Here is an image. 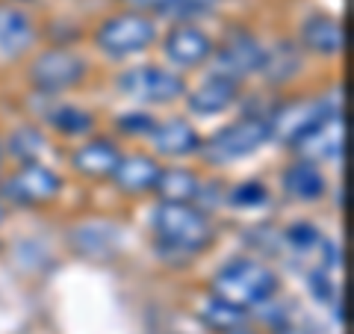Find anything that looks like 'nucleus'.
<instances>
[{"label": "nucleus", "mask_w": 354, "mask_h": 334, "mask_svg": "<svg viewBox=\"0 0 354 334\" xmlns=\"http://www.w3.org/2000/svg\"><path fill=\"white\" fill-rule=\"evenodd\" d=\"M230 0H174V6L169 9V15L162 21H189V24H207V21L218 18L227 9Z\"/></svg>", "instance_id": "nucleus-26"}, {"label": "nucleus", "mask_w": 354, "mask_h": 334, "mask_svg": "<svg viewBox=\"0 0 354 334\" xmlns=\"http://www.w3.org/2000/svg\"><path fill=\"white\" fill-rule=\"evenodd\" d=\"M204 189V175L189 169L183 163H171L160 169L157 186H153V198L157 202H180V204H198Z\"/></svg>", "instance_id": "nucleus-20"}, {"label": "nucleus", "mask_w": 354, "mask_h": 334, "mask_svg": "<svg viewBox=\"0 0 354 334\" xmlns=\"http://www.w3.org/2000/svg\"><path fill=\"white\" fill-rule=\"evenodd\" d=\"M65 177L44 160L15 163L0 177V198L9 210H44L59 202Z\"/></svg>", "instance_id": "nucleus-8"}, {"label": "nucleus", "mask_w": 354, "mask_h": 334, "mask_svg": "<svg viewBox=\"0 0 354 334\" xmlns=\"http://www.w3.org/2000/svg\"><path fill=\"white\" fill-rule=\"evenodd\" d=\"M160 169H162L160 157H153L148 148H133V151L121 154L109 184H113L115 193L124 195V198H148V195H153Z\"/></svg>", "instance_id": "nucleus-18"}, {"label": "nucleus", "mask_w": 354, "mask_h": 334, "mask_svg": "<svg viewBox=\"0 0 354 334\" xmlns=\"http://www.w3.org/2000/svg\"><path fill=\"white\" fill-rule=\"evenodd\" d=\"M6 3H15V6H27V9H32L36 3H41V0H6Z\"/></svg>", "instance_id": "nucleus-30"}, {"label": "nucleus", "mask_w": 354, "mask_h": 334, "mask_svg": "<svg viewBox=\"0 0 354 334\" xmlns=\"http://www.w3.org/2000/svg\"><path fill=\"white\" fill-rule=\"evenodd\" d=\"M151 243L162 261L186 263L201 258L216 246L218 228L209 210L201 204H180V202H153L148 213Z\"/></svg>", "instance_id": "nucleus-1"}, {"label": "nucleus", "mask_w": 354, "mask_h": 334, "mask_svg": "<svg viewBox=\"0 0 354 334\" xmlns=\"http://www.w3.org/2000/svg\"><path fill=\"white\" fill-rule=\"evenodd\" d=\"M207 293L218 296L221 302L251 317L254 308H260L263 302L281 293V275L272 270V263H266V258L236 254L209 275Z\"/></svg>", "instance_id": "nucleus-2"}, {"label": "nucleus", "mask_w": 354, "mask_h": 334, "mask_svg": "<svg viewBox=\"0 0 354 334\" xmlns=\"http://www.w3.org/2000/svg\"><path fill=\"white\" fill-rule=\"evenodd\" d=\"M88 74H92V62L74 44H44L41 51L30 53L24 65L27 86L48 101L80 89Z\"/></svg>", "instance_id": "nucleus-4"}, {"label": "nucleus", "mask_w": 354, "mask_h": 334, "mask_svg": "<svg viewBox=\"0 0 354 334\" xmlns=\"http://www.w3.org/2000/svg\"><path fill=\"white\" fill-rule=\"evenodd\" d=\"M269 186H266L263 181H239V184H234L225 193V202L230 204V207H236V210H257V207H263L266 202H269Z\"/></svg>", "instance_id": "nucleus-27"}, {"label": "nucleus", "mask_w": 354, "mask_h": 334, "mask_svg": "<svg viewBox=\"0 0 354 334\" xmlns=\"http://www.w3.org/2000/svg\"><path fill=\"white\" fill-rule=\"evenodd\" d=\"M204 133L198 130V125L189 116H162L157 118V125L148 133V151L160 160L169 163H186L195 160L201 151Z\"/></svg>", "instance_id": "nucleus-12"}, {"label": "nucleus", "mask_w": 354, "mask_h": 334, "mask_svg": "<svg viewBox=\"0 0 354 334\" xmlns=\"http://www.w3.org/2000/svg\"><path fill=\"white\" fill-rule=\"evenodd\" d=\"M339 107H342V101H339L337 92L278 98V104L272 107L269 118H266L269 137H272L274 146L292 148L310 128H316L328 113H334V109H339Z\"/></svg>", "instance_id": "nucleus-9"}, {"label": "nucleus", "mask_w": 354, "mask_h": 334, "mask_svg": "<svg viewBox=\"0 0 354 334\" xmlns=\"http://www.w3.org/2000/svg\"><path fill=\"white\" fill-rule=\"evenodd\" d=\"M266 146H272L266 118H254V116L239 113L236 118L218 125L213 133H204L198 160H201L207 169L218 172V169H227V166H236L242 160L254 157V154L263 151Z\"/></svg>", "instance_id": "nucleus-6"}, {"label": "nucleus", "mask_w": 354, "mask_h": 334, "mask_svg": "<svg viewBox=\"0 0 354 334\" xmlns=\"http://www.w3.org/2000/svg\"><path fill=\"white\" fill-rule=\"evenodd\" d=\"M221 334H257V331H251V328H245V322H242V326H236V328H230V331H221Z\"/></svg>", "instance_id": "nucleus-31"}, {"label": "nucleus", "mask_w": 354, "mask_h": 334, "mask_svg": "<svg viewBox=\"0 0 354 334\" xmlns=\"http://www.w3.org/2000/svg\"><path fill=\"white\" fill-rule=\"evenodd\" d=\"M115 92L130 107L162 109L183 104V95L189 89V77L169 69L165 62H127L115 74Z\"/></svg>", "instance_id": "nucleus-5"}, {"label": "nucleus", "mask_w": 354, "mask_h": 334, "mask_svg": "<svg viewBox=\"0 0 354 334\" xmlns=\"http://www.w3.org/2000/svg\"><path fill=\"white\" fill-rule=\"evenodd\" d=\"M157 51L169 69L189 77L192 71H204L209 57L216 51V33H209L204 24L189 21H171L160 30Z\"/></svg>", "instance_id": "nucleus-10"}, {"label": "nucleus", "mask_w": 354, "mask_h": 334, "mask_svg": "<svg viewBox=\"0 0 354 334\" xmlns=\"http://www.w3.org/2000/svg\"><path fill=\"white\" fill-rule=\"evenodd\" d=\"M9 219V207L3 204V198H0V228H3V222Z\"/></svg>", "instance_id": "nucleus-32"}, {"label": "nucleus", "mask_w": 354, "mask_h": 334, "mask_svg": "<svg viewBox=\"0 0 354 334\" xmlns=\"http://www.w3.org/2000/svg\"><path fill=\"white\" fill-rule=\"evenodd\" d=\"M198 319H201L209 331L221 334V331H230V328L242 326V322H245L248 317L242 314V310L230 308L227 302H221L218 296H213V293H204V299H201V302H198Z\"/></svg>", "instance_id": "nucleus-24"}, {"label": "nucleus", "mask_w": 354, "mask_h": 334, "mask_svg": "<svg viewBox=\"0 0 354 334\" xmlns=\"http://www.w3.org/2000/svg\"><path fill=\"white\" fill-rule=\"evenodd\" d=\"M263 44H266V39L257 30H251L248 24H242V21H230L216 36V51L204 71L221 74V77H227V80L245 86L248 80H257Z\"/></svg>", "instance_id": "nucleus-7"}, {"label": "nucleus", "mask_w": 354, "mask_h": 334, "mask_svg": "<svg viewBox=\"0 0 354 334\" xmlns=\"http://www.w3.org/2000/svg\"><path fill=\"white\" fill-rule=\"evenodd\" d=\"M295 42L310 60H339L346 57V24L339 15L325 12V9H313L307 12L295 27Z\"/></svg>", "instance_id": "nucleus-13"}, {"label": "nucleus", "mask_w": 354, "mask_h": 334, "mask_svg": "<svg viewBox=\"0 0 354 334\" xmlns=\"http://www.w3.org/2000/svg\"><path fill=\"white\" fill-rule=\"evenodd\" d=\"M115 6H124V9H133V12H142V15L162 21L169 15V9L174 6V0H115Z\"/></svg>", "instance_id": "nucleus-28"}, {"label": "nucleus", "mask_w": 354, "mask_h": 334, "mask_svg": "<svg viewBox=\"0 0 354 334\" xmlns=\"http://www.w3.org/2000/svg\"><path fill=\"white\" fill-rule=\"evenodd\" d=\"M68 237H71V246L77 249V254H86V258H95V261H106L115 254L121 234L115 225H109V222H83V225H77Z\"/></svg>", "instance_id": "nucleus-23"}, {"label": "nucleus", "mask_w": 354, "mask_h": 334, "mask_svg": "<svg viewBox=\"0 0 354 334\" xmlns=\"http://www.w3.org/2000/svg\"><path fill=\"white\" fill-rule=\"evenodd\" d=\"M290 154L316 166H339L342 154H346V109L339 107L334 113H328L316 128H310L295 142Z\"/></svg>", "instance_id": "nucleus-14"}, {"label": "nucleus", "mask_w": 354, "mask_h": 334, "mask_svg": "<svg viewBox=\"0 0 354 334\" xmlns=\"http://www.w3.org/2000/svg\"><path fill=\"white\" fill-rule=\"evenodd\" d=\"M6 169H9V157H6V148H3V139H0V177L6 175Z\"/></svg>", "instance_id": "nucleus-29"}, {"label": "nucleus", "mask_w": 354, "mask_h": 334, "mask_svg": "<svg viewBox=\"0 0 354 334\" xmlns=\"http://www.w3.org/2000/svg\"><path fill=\"white\" fill-rule=\"evenodd\" d=\"M162 21L133 12L124 6H113L95 21L88 42H92L95 53H101L109 62H130L136 57H145L148 51L157 48Z\"/></svg>", "instance_id": "nucleus-3"}, {"label": "nucleus", "mask_w": 354, "mask_h": 334, "mask_svg": "<svg viewBox=\"0 0 354 334\" xmlns=\"http://www.w3.org/2000/svg\"><path fill=\"white\" fill-rule=\"evenodd\" d=\"M3 139V148H6V157L9 163H36V160H44L50 151V137L48 130L36 121H24V125H18L6 133Z\"/></svg>", "instance_id": "nucleus-22"}, {"label": "nucleus", "mask_w": 354, "mask_h": 334, "mask_svg": "<svg viewBox=\"0 0 354 334\" xmlns=\"http://www.w3.org/2000/svg\"><path fill=\"white\" fill-rule=\"evenodd\" d=\"M307 62H310V57L301 51V44L295 42L292 33H281V36H274V39H266V44H263L257 80L266 89H272V92H281V89L292 86L298 77H301Z\"/></svg>", "instance_id": "nucleus-11"}, {"label": "nucleus", "mask_w": 354, "mask_h": 334, "mask_svg": "<svg viewBox=\"0 0 354 334\" xmlns=\"http://www.w3.org/2000/svg\"><path fill=\"white\" fill-rule=\"evenodd\" d=\"M157 109L145 107H130L124 113H118L113 118V137L115 139H130V142H145L148 133L157 125Z\"/></svg>", "instance_id": "nucleus-25"}, {"label": "nucleus", "mask_w": 354, "mask_h": 334, "mask_svg": "<svg viewBox=\"0 0 354 334\" xmlns=\"http://www.w3.org/2000/svg\"><path fill=\"white\" fill-rule=\"evenodd\" d=\"M281 193L295 204H319L328 195V172L325 166H316L301 157H290L278 175Z\"/></svg>", "instance_id": "nucleus-19"}, {"label": "nucleus", "mask_w": 354, "mask_h": 334, "mask_svg": "<svg viewBox=\"0 0 354 334\" xmlns=\"http://www.w3.org/2000/svg\"><path fill=\"white\" fill-rule=\"evenodd\" d=\"M121 154H124V148H121V142L115 137H106V133H92V137L80 139L68 151V166H71L74 175L83 177V181L104 184V181L113 177Z\"/></svg>", "instance_id": "nucleus-17"}, {"label": "nucleus", "mask_w": 354, "mask_h": 334, "mask_svg": "<svg viewBox=\"0 0 354 334\" xmlns=\"http://www.w3.org/2000/svg\"><path fill=\"white\" fill-rule=\"evenodd\" d=\"M41 118H44V125H48L50 133H57L59 139H71V142L92 137L95 128H97L92 109L71 104V101H59V98H53V104L44 109Z\"/></svg>", "instance_id": "nucleus-21"}, {"label": "nucleus", "mask_w": 354, "mask_h": 334, "mask_svg": "<svg viewBox=\"0 0 354 334\" xmlns=\"http://www.w3.org/2000/svg\"><path fill=\"white\" fill-rule=\"evenodd\" d=\"M242 89L245 86L227 80V77H221V74L201 71V80L189 83V89H186L183 107L192 118H218L239 107Z\"/></svg>", "instance_id": "nucleus-15"}, {"label": "nucleus", "mask_w": 354, "mask_h": 334, "mask_svg": "<svg viewBox=\"0 0 354 334\" xmlns=\"http://www.w3.org/2000/svg\"><path fill=\"white\" fill-rule=\"evenodd\" d=\"M41 42V21L27 6L0 0V57L24 60Z\"/></svg>", "instance_id": "nucleus-16"}]
</instances>
